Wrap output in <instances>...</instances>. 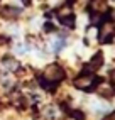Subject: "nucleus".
I'll use <instances>...</instances> for the list:
<instances>
[{
    "instance_id": "1",
    "label": "nucleus",
    "mask_w": 115,
    "mask_h": 120,
    "mask_svg": "<svg viewBox=\"0 0 115 120\" xmlns=\"http://www.w3.org/2000/svg\"><path fill=\"white\" fill-rule=\"evenodd\" d=\"M63 76H64V71L61 69V66H58V64H49V66L46 68V71H44L42 79H46L47 83L56 85L59 79H63Z\"/></svg>"
},
{
    "instance_id": "2",
    "label": "nucleus",
    "mask_w": 115,
    "mask_h": 120,
    "mask_svg": "<svg viewBox=\"0 0 115 120\" xmlns=\"http://www.w3.org/2000/svg\"><path fill=\"white\" fill-rule=\"evenodd\" d=\"M98 83V78L93 75H81L80 78L75 79V86L78 90H90Z\"/></svg>"
},
{
    "instance_id": "3",
    "label": "nucleus",
    "mask_w": 115,
    "mask_h": 120,
    "mask_svg": "<svg viewBox=\"0 0 115 120\" xmlns=\"http://www.w3.org/2000/svg\"><path fill=\"white\" fill-rule=\"evenodd\" d=\"M113 36H115V26L112 22H105L102 30H100V41L102 42H110Z\"/></svg>"
},
{
    "instance_id": "4",
    "label": "nucleus",
    "mask_w": 115,
    "mask_h": 120,
    "mask_svg": "<svg viewBox=\"0 0 115 120\" xmlns=\"http://www.w3.org/2000/svg\"><path fill=\"white\" fill-rule=\"evenodd\" d=\"M59 19H61V22L64 24V26H68V27H71L73 24H75V17H73V14H71L69 9L61 10L59 12Z\"/></svg>"
},
{
    "instance_id": "5",
    "label": "nucleus",
    "mask_w": 115,
    "mask_h": 120,
    "mask_svg": "<svg viewBox=\"0 0 115 120\" xmlns=\"http://www.w3.org/2000/svg\"><path fill=\"white\" fill-rule=\"evenodd\" d=\"M102 63H103V54H102V52H96L95 58L90 61V66L86 68V71H95V69H98Z\"/></svg>"
},
{
    "instance_id": "6",
    "label": "nucleus",
    "mask_w": 115,
    "mask_h": 120,
    "mask_svg": "<svg viewBox=\"0 0 115 120\" xmlns=\"http://www.w3.org/2000/svg\"><path fill=\"white\" fill-rule=\"evenodd\" d=\"M90 7H92L93 12H103L107 9V4H105V0H92Z\"/></svg>"
},
{
    "instance_id": "7",
    "label": "nucleus",
    "mask_w": 115,
    "mask_h": 120,
    "mask_svg": "<svg viewBox=\"0 0 115 120\" xmlns=\"http://www.w3.org/2000/svg\"><path fill=\"white\" fill-rule=\"evenodd\" d=\"M113 90H115V88H112V86H102V88H100V93L105 95V97H112V95H113Z\"/></svg>"
},
{
    "instance_id": "8",
    "label": "nucleus",
    "mask_w": 115,
    "mask_h": 120,
    "mask_svg": "<svg viewBox=\"0 0 115 120\" xmlns=\"http://www.w3.org/2000/svg\"><path fill=\"white\" fill-rule=\"evenodd\" d=\"M19 12H17V9H5L4 10V15L5 17H12V15H17Z\"/></svg>"
},
{
    "instance_id": "9",
    "label": "nucleus",
    "mask_w": 115,
    "mask_h": 120,
    "mask_svg": "<svg viewBox=\"0 0 115 120\" xmlns=\"http://www.w3.org/2000/svg\"><path fill=\"white\" fill-rule=\"evenodd\" d=\"M63 47H64V41H63V39H59V41L54 42V51H61Z\"/></svg>"
},
{
    "instance_id": "10",
    "label": "nucleus",
    "mask_w": 115,
    "mask_h": 120,
    "mask_svg": "<svg viewBox=\"0 0 115 120\" xmlns=\"http://www.w3.org/2000/svg\"><path fill=\"white\" fill-rule=\"evenodd\" d=\"M17 49H19V52H26L27 51V46H22L20 44V46H17Z\"/></svg>"
},
{
    "instance_id": "11",
    "label": "nucleus",
    "mask_w": 115,
    "mask_h": 120,
    "mask_svg": "<svg viewBox=\"0 0 115 120\" xmlns=\"http://www.w3.org/2000/svg\"><path fill=\"white\" fill-rule=\"evenodd\" d=\"M53 29H54V27L51 26V22H49V24H46V30H53Z\"/></svg>"
},
{
    "instance_id": "12",
    "label": "nucleus",
    "mask_w": 115,
    "mask_h": 120,
    "mask_svg": "<svg viewBox=\"0 0 115 120\" xmlns=\"http://www.w3.org/2000/svg\"><path fill=\"white\" fill-rule=\"evenodd\" d=\"M112 83H113V88H115V71L112 73Z\"/></svg>"
},
{
    "instance_id": "13",
    "label": "nucleus",
    "mask_w": 115,
    "mask_h": 120,
    "mask_svg": "<svg viewBox=\"0 0 115 120\" xmlns=\"http://www.w3.org/2000/svg\"><path fill=\"white\" fill-rule=\"evenodd\" d=\"M107 120H115V113H113L112 117H108V118H107Z\"/></svg>"
}]
</instances>
